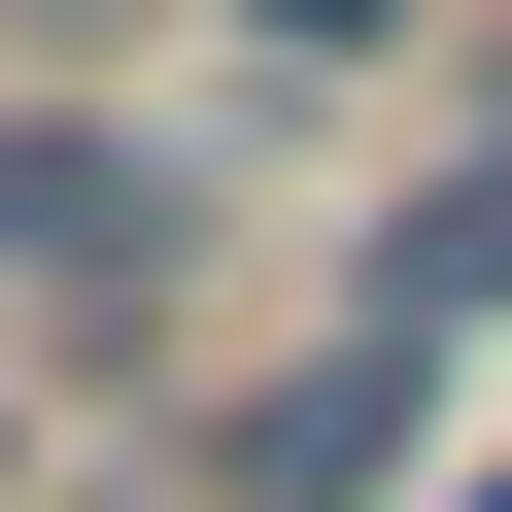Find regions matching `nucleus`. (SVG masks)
<instances>
[{"label": "nucleus", "instance_id": "obj_4", "mask_svg": "<svg viewBox=\"0 0 512 512\" xmlns=\"http://www.w3.org/2000/svg\"><path fill=\"white\" fill-rule=\"evenodd\" d=\"M239 35H274V69H410L444 0H239Z\"/></svg>", "mask_w": 512, "mask_h": 512}, {"label": "nucleus", "instance_id": "obj_3", "mask_svg": "<svg viewBox=\"0 0 512 512\" xmlns=\"http://www.w3.org/2000/svg\"><path fill=\"white\" fill-rule=\"evenodd\" d=\"M376 308H410V342H478V308H512V137H478V171H444V205L376 239Z\"/></svg>", "mask_w": 512, "mask_h": 512}, {"label": "nucleus", "instance_id": "obj_2", "mask_svg": "<svg viewBox=\"0 0 512 512\" xmlns=\"http://www.w3.org/2000/svg\"><path fill=\"white\" fill-rule=\"evenodd\" d=\"M0 239H35V274H171V171H103V137H0Z\"/></svg>", "mask_w": 512, "mask_h": 512}, {"label": "nucleus", "instance_id": "obj_1", "mask_svg": "<svg viewBox=\"0 0 512 512\" xmlns=\"http://www.w3.org/2000/svg\"><path fill=\"white\" fill-rule=\"evenodd\" d=\"M410 444H444V342H410V308H342L308 376H239V410H205V512H376Z\"/></svg>", "mask_w": 512, "mask_h": 512}, {"label": "nucleus", "instance_id": "obj_5", "mask_svg": "<svg viewBox=\"0 0 512 512\" xmlns=\"http://www.w3.org/2000/svg\"><path fill=\"white\" fill-rule=\"evenodd\" d=\"M0 478H35V444H0Z\"/></svg>", "mask_w": 512, "mask_h": 512}]
</instances>
